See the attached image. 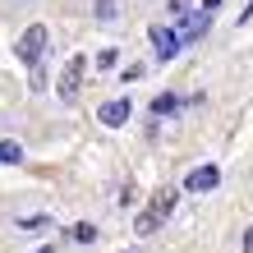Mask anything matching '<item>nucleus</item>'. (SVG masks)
Masks as SVG:
<instances>
[{
    "label": "nucleus",
    "mask_w": 253,
    "mask_h": 253,
    "mask_svg": "<svg viewBox=\"0 0 253 253\" xmlns=\"http://www.w3.org/2000/svg\"><path fill=\"white\" fill-rule=\"evenodd\" d=\"M51 51V33H46V23H33V28H23V37H19V46H14V55H19L23 65H33Z\"/></svg>",
    "instance_id": "obj_1"
},
{
    "label": "nucleus",
    "mask_w": 253,
    "mask_h": 253,
    "mask_svg": "<svg viewBox=\"0 0 253 253\" xmlns=\"http://www.w3.org/2000/svg\"><path fill=\"white\" fill-rule=\"evenodd\" d=\"M83 69H87V60L83 55H69V65H65V74H60V101H79V87H83Z\"/></svg>",
    "instance_id": "obj_2"
},
{
    "label": "nucleus",
    "mask_w": 253,
    "mask_h": 253,
    "mask_svg": "<svg viewBox=\"0 0 253 253\" xmlns=\"http://www.w3.org/2000/svg\"><path fill=\"white\" fill-rule=\"evenodd\" d=\"M216 184H221V170H216V166H193V170L184 175V189H189V193H212Z\"/></svg>",
    "instance_id": "obj_3"
},
{
    "label": "nucleus",
    "mask_w": 253,
    "mask_h": 253,
    "mask_svg": "<svg viewBox=\"0 0 253 253\" xmlns=\"http://www.w3.org/2000/svg\"><path fill=\"white\" fill-rule=\"evenodd\" d=\"M152 46H157V60L166 65V60H175V55H180V33H170V28H152Z\"/></svg>",
    "instance_id": "obj_4"
},
{
    "label": "nucleus",
    "mask_w": 253,
    "mask_h": 253,
    "mask_svg": "<svg viewBox=\"0 0 253 253\" xmlns=\"http://www.w3.org/2000/svg\"><path fill=\"white\" fill-rule=\"evenodd\" d=\"M129 115H133V106H129V97H120V101H106V106L97 111V120L106 125V129H120V125H129Z\"/></svg>",
    "instance_id": "obj_5"
},
{
    "label": "nucleus",
    "mask_w": 253,
    "mask_h": 253,
    "mask_svg": "<svg viewBox=\"0 0 253 253\" xmlns=\"http://www.w3.org/2000/svg\"><path fill=\"white\" fill-rule=\"evenodd\" d=\"M147 212H152V221L161 226V221H166V216L175 212V189H161L157 198H152V207H147Z\"/></svg>",
    "instance_id": "obj_6"
},
{
    "label": "nucleus",
    "mask_w": 253,
    "mask_h": 253,
    "mask_svg": "<svg viewBox=\"0 0 253 253\" xmlns=\"http://www.w3.org/2000/svg\"><path fill=\"white\" fill-rule=\"evenodd\" d=\"M19 161H23V147L14 138H0V166H19Z\"/></svg>",
    "instance_id": "obj_7"
},
{
    "label": "nucleus",
    "mask_w": 253,
    "mask_h": 253,
    "mask_svg": "<svg viewBox=\"0 0 253 253\" xmlns=\"http://www.w3.org/2000/svg\"><path fill=\"white\" fill-rule=\"evenodd\" d=\"M184 106V97H175V92H161L157 101H152V115H170V111H180Z\"/></svg>",
    "instance_id": "obj_8"
},
{
    "label": "nucleus",
    "mask_w": 253,
    "mask_h": 253,
    "mask_svg": "<svg viewBox=\"0 0 253 253\" xmlns=\"http://www.w3.org/2000/svg\"><path fill=\"white\" fill-rule=\"evenodd\" d=\"M19 230H23V235H42V230H51V216H23Z\"/></svg>",
    "instance_id": "obj_9"
},
{
    "label": "nucleus",
    "mask_w": 253,
    "mask_h": 253,
    "mask_svg": "<svg viewBox=\"0 0 253 253\" xmlns=\"http://www.w3.org/2000/svg\"><path fill=\"white\" fill-rule=\"evenodd\" d=\"M115 14H120L115 0H97V19H101V23H115Z\"/></svg>",
    "instance_id": "obj_10"
},
{
    "label": "nucleus",
    "mask_w": 253,
    "mask_h": 253,
    "mask_svg": "<svg viewBox=\"0 0 253 253\" xmlns=\"http://www.w3.org/2000/svg\"><path fill=\"white\" fill-rule=\"evenodd\" d=\"M69 235H74L79 244H92V240H97V226H87V221H79V226H74Z\"/></svg>",
    "instance_id": "obj_11"
},
{
    "label": "nucleus",
    "mask_w": 253,
    "mask_h": 253,
    "mask_svg": "<svg viewBox=\"0 0 253 253\" xmlns=\"http://www.w3.org/2000/svg\"><path fill=\"white\" fill-rule=\"evenodd\" d=\"M133 230H138V235H157V221H152V212H138V221H133Z\"/></svg>",
    "instance_id": "obj_12"
},
{
    "label": "nucleus",
    "mask_w": 253,
    "mask_h": 253,
    "mask_svg": "<svg viewBox=\"0 0 253 253\" xmlns=\"http://www.w3.org/2000/svg\"><path fill=\"white\" fill-rule=\"evenodd\" d=\"M244 253H253V226L244 230Z\"/></svg>",
    "instance_id": "obj_13"
},
{
    "label": "nucleus",
    "mask_w": 253,
    "mask_h": 253,
    "mask_svg": "<svg viewBox=\"0 0 253 253\" xmlns=\"http://www.w3.org/2000/svg\"><path fill=\"white\" fill-rule=\"evenodd\" d=\"M216 5H221V0H203V14H212Z\"/></svg>",
    "instance_id": "obj_14"
},
{
    "label": "nucleus",
    "mask_w": 253,
    "mask_h": 253,
    "mask_svg": "<svg viewBox=\"0 0 253 253\" xmlns=\"http://www.w3.org/2000/svg\"><path fill=\"white\" fill-rule=\"evenodd\" d=\"M37 253H55V249H37Z\"/></svg>",
    "instance_id": "obj_15"
}]
</instances>
